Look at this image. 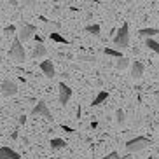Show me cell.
Wrapping results in <instances>:
<instances>
[{
  "label": "cell",
  "instance_id": "20",
  "mask_svg": "<svg viewBox=\"0 0 159 159\" xmlns=\"http://www.w3.org/2000/svg\"><path fill=\"white\" fill-rule=\"evenodd\" d=\"M124 121H126V117H124V110H122V108H117V110H116V122H117V124H124Z\"/></svg>",
  "mask_w": 159,
  "mask_h": 159
},
{
  "label": "cell",
  "instance_id": "2",
  "mask_svg": "<svg viewBox=\"0 0 159 159\" xmlns=\"http://www.w3.org/2000/svg\"><path fill=\"white\" fill-rule=\"evenodd\" d=\"M114 46H116L119 51L129 46V26H128V23H124L121 28L117 30L116 37H114Z\"/></svg>",
  "mask_w": 159,
  "mask_h": 159
},
{
  "label": "cell",
  "instance_id": "3",
  "mask_svg": "<svg viewBox=\"0 0 159 159\" xmlns=\"http://www.w3.org/2000/svg\"><path fill=\"white\" fill-rule=\"evenodd\" d=\"M149 145H152V142L145 136H136L133 140H128L126 142V150L128 152H140V150L147 149Z\"/></svg>",
  "mask_w": 159,
  "mask_h": 159
},
{
  "label": "cell",
  "instance_id": "4",
  "mask_svg": "<svg viewBox=\"0 0 159 159\" xmlns=\"http://www.w3.org/2000/svg\"><path fill=\"white\" fill-rule=\"evenodd\" d=\"M37 33V26L35 25H23L21 28L18 30V33H16V37L21 40V42H26V40H30V39H33V35Z\"/></svg>",
  "mask_w": 159,
  "mask_h": 159
},
{
  "label": "cell",
  "instance_id": "24",
  "mask_svg": "<svg viewBox=\"0 0 159 159\" xmlns=\"http://www.w3.org/2000/svg\"><path fill=\"white\" fill-rule=\"evenodd\" d=\"M61 129H65L66 133H75V129H72V128H68V126H65V124H63V126H61Z\"/></svg>",
  "mask_w": 159,
  "mask_h": 159
},
{
  "label": "cell",
  "instance_id": "21",
  "mask_svg": "<svg viewBox=\"0 0 159 159\" xmlns=\"http://www.w3.org/2000/svg\"><path fill=\"white\" fill-rule=\"evenodd\" d=\"M21 4L26 7V9H33L37 5V0H21Z\"/></svg>",
  "mask_w": 159,
  "mask_h": 159
},
{
  "label": "cell",
  "instance_id": "6",
  "mask_svg": "<svg viewBox=\"0 0 159 159\" xmlns=\"http://www.w3.org/2000/svg\"><path fill=\"white\" fill-rule=\"evenodd\" d=\"M58 89H60L58 102H60L61 105H66V103L70 102V98H72V88L68 84H65V82H60V84H58Z\"/></svg>",
  "mask_w": 159,
  "mask_h": 159
},
{
  "label": "cell",
  "instance_id": "17",
  "mask_svg": "<svg viewBox=\"0 0 159 159\" xmlns=\"http://www.w3.org/2000/svg\"><path fill=\"white\" fill-rule=\"evenodd\" d=\"M105 54H107V56H114V58H117V60H119V58H122V52L119 51V49H110V47H105Z\"/></svg>",
  "mask_w": 159,
  "mask_h": 159
},
{
  "label": "cell",
  "instance_id": "14",
  "mask_svg": "<svg viewBox=\"0 0 159 159\" xmlns=\"http://www.w3.org/2000/svg\"><path fill=\"white\" fill-rule=\"evenodd\" d=\"M51 149H54V150H60V149H65L66 147V142L63 140V138H51Z\"/></svg>",
  "mask_w": 159,
  "mask_h": 159
},
{
  "label": "cell",
  "instance_id": "15",
  "mask_svg": "<svg viewBox=\"0 0 159 159\" xmlns=\"http://www.w3.org/2000/svg\"><path fill=\"white\" fill-rule=\"evenodd\" d=\"M49 39L54 40V42H58V44H68V40H66L63 35H60L58 32H51V33H49Z\"/></svg>",
  "mask_w": 159,
  "mask_h": 159
},
{
  "label": "cell",
  "instance_id": "22",
  "mask_svg": "<svg viewBox=\"0 0 159 159\" xmlns=\"http://www.w3.org/2000/svg\"><path fill=\"white\" fill-rule=\"evenodd\" d=\"M4 33L9 37V35H16V26L14 25H9V26H5L4 28Z\"/></svg>",
  "mask_w": 159,
  "mask_h": 159
},
{
  "label": "cell",
  "instance_id": "7",
  "mask_svg": "<svg viewBox=\"0 0 159 159\" xmlns=\"http://www.w3.org/2000/svg\"><path fill=\"white\" fill-rule=\"evenodd\" d=\"M30 114H32V116L33 117H35V116H40V117H46V119H51V110H49V108H47V103L46 102H39L37 103V105H35V107H33L32 108V112H30Z\"/></svg>",
  "mask_w": 159,
  "mask_h": 159
},
{
  "label": "cell",
  "instance_id": "8",
  "mask_svg": "<svg viewBox=\"0 0 159 159\" xmlns=\"http://www.w3.org/2000/svg\"><path fill=\"white\" fill-rule=\"evenodd\" d=\"M143 72H145V66L142 61H133L131 63V77L133 79H142Z\"/></svg>",
  "mask_w": 159,
  "mask_h": 159
},
{
  "label": "cell",
  "instance_id": "9",
  "mask_svg": "<svg viewBox=\"0 0 159 159\" xmlns=\"http://www.w3.org/2000/svg\"><path fill=\"white\" fill-rule=\"evenodd\" d=\"M40 70H42V74L46 75L47 79H52V77L56 75V70H54L52 61H42V63H40Z\"/></svg>",
  "mask_w": 159,
  "mask_h": 159
},
{
  "label": "cell",
  "instance_id": "12",
  "mask_svg": "<svg viewBox=\"0 0 159 159\" xmlns=\"http://www.w3.org/2000/svg\"><path fill=\"white\" fill-rule=\"evenodd\" d=\"M107 100H108V93L107 91H100V93L94 96V100H93L91 105H93V107H98V105H102V103L107 102Z\"/></svg>",
  "mask_w": 159,
  "mask_h": 159
},
{
  "label": "cell",
  "instance_id": "16",
  "mask_svg": "<svg viewBox=\"0 0 159 159\" xmlns=\"http://www.w3.org/2000/svg\"><path fill=\"white\" fill-rule=\"evenodd\" d=\"M145 47H149L150 51H154L159 54V42L154 40V39H147V40H145Z\"/></svg>",
  "mask_w": 159,
  "mask_h": 159
},
{
  "label": "cell",
  "instance_id": "19",
  "mask_svg": "<svg viewBox=\"0 0 159 159\" xmlns=\"http://www.w3.org/2000/svg\"><path fill=\"white\" fill-rule=\"evenodd\" d=\"M86 32L94 35V37H98L100 35V25H88V26H86Z\"/></svg>",
  "mask_w": 159,
  "mask_h": 159
},
{
  "label": "cell",
  "instance_id": "25",
  "mask_svg": "<svg viewBox=\"0 0 159 159\" xmlns=\"http://www.w3.org/2000/svg\"><path fill=\"white\" fill-rule=\"evenodd\" d=\"M18 121H19V124H25V122H26V117H25V116H21V117L18 119Z\"/></svg>",
  "mask_w": 159,
  "mask_h": 159
},
{
  "label": "cell",
  "instance_id": "23",
  "mask_svg": "<svg viewBox=\"0 0 159 159\" xmlns=\"http://www.w3.org/2000/svg\"><path fill=\"white\" fill-rule=\"evenodd\" d=\"M103 159H121V156L117 154V152H110V154H107Z\"/></svg>",
  "mask_w": 159,
  "mask_h": 159
},
{
  "label": "cell",
  "instance_id": "11",
  "mask_svg": "<svg viewBox=\"0 0 159 159\" xmlns=\"http://www.w3.org/2000/svg\"><path fill=\"white\" fill-rule=\"evenodd\" d=\"M0 159H21V156L11 147H0Z\"/></svg>",
  "mask_w": 159,
  "mask_h": 159
},
{
  "label": "cell",
  "instance_id": "26",
  "mask_svg": "<svg viewBox=\"0 0 159 159\" xmlns=\"http://www.w3.org/2000/svg\"><path fill=\"white\" fill-rule=\"evenodd\" d=\"M2 61H4V60H2V54H0V65H2Z\"/></svg>",
  "mask_w": 159,
  "mask_h": 159
},
{
  "label": "cell",
  "instance_id": "18",
  "mask_svg": "<svg viewBox=\"0 0 159 159\" xmlns=\"http://www.w3.org/2000/svg\"><path fill=\"white\" fill-rule=\"evenodd\" d=\"M129 65V60H128V58H119V60H117V63H116V68L117 70H124V68H126V66Z\"/></svg>",
  "mask_w": 159,
  "mask_h": 159
},
{
  "label": "cell",
  "instance_id": "1",
  "mask_svg": "<svg viewBox=\"0 0 159 159\" xmlns=\"http://www.w3.org/2000/svg\"><path fill=\"white\" fill-rule=\"evenodd\" d=\"M9 58H11V60H14L16 63H23V61L26 60V52H25L23 42H21L16 35H14V39H12V44H11Z\"/></svg>",
  "mask_w": 159,
  "mask_h": 159
},
{
  "label": "cell",
  "instance_id": "13",
  "mask_svg": "<svg viewBox=\"0 0 159 159\" xmlns=\"http://www.w3.org/2000/svg\"><path fill=\"white\" fill-rule=\"evenodd\" d=\"M159 30L157 28H142L140 32H138V35L140 37H145V39H152L154 35H157Z\"/></svg>",
  "mask_w": 159,
  "mask_h": 159
},
{
  "label": "cell",
  "instance_id": "10",
  "mask_svg": "<svg viewBox=\"0 0 159 159\" xmlns=\"http://www.w3.org/2000/svg\"><path fill=\"white\" fill-rule=\"evenodd\" d=\"M30 56H32L33 60H39V58L47 56V47L44 46V44H35L33 49H32V52H30Z\"/></svg>",
  "mask_w": 159,
  "mask_h": 159
},
{
  "label": "cell",
  "instance_id": "5",
  "mask_svg": "<svg viewBox=\"0 0 159 159\" xmlns=\"http://www.w3.org/2000/svg\"><path fill=\"white\" fill-rule=\"evenodd\" d=\"M0 93L4 94L5 98H9V96H14V94H18V84H16L14 80L5 79L4 82H2V86H0Z\"/></svg>",
  "mask_w": 159,
  "mask_h": 159
}]
</instances>
